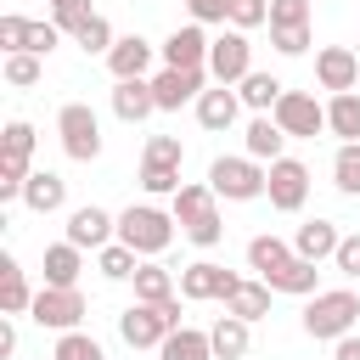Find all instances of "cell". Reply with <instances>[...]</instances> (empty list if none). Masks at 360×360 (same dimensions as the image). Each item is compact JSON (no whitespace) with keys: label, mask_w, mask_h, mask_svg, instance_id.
<instances>
[{"label":"cell","mask_w":360,"mask_h":360,"mask_svg":"<svg viewBox=\"0 0 360 360\" xmlns=\"http://www.w3.org/2000/svg\"><path fill=\"white\" fill-rule=\"evenodd\" d=\"M22 202H28V214H56V208H68V180L51 169H34L22 186Z\"/></svg>","instance_id":"cell-22"},{"label":"cell","mask_w":360,"mask_h":360,"mask_svg":"<svg viewBox=\"0 0 360 360\" xmlns=\"http://www.w3.org/2000/svg\"><path fill=\"white\" fill-rule=\"evenodd\" d=\"M186 180H180V169H169V163H141V191L146 197H174Z\"/></svg>","instance_id":"cell-38"},{"label":"cell","mask_w":360,"mask_h":360,"mask_svg":"<svg viewBox=\"0 0 360 360\" xmlns=\"http://www.w3.org/2000/svg\"><path fill=\"white\" fill-rule=\"evenodd\" d=\"M118 242L135 248L141 259H158V253L174 242V214H163V208H152V202H129V208L118 214Z\"/></svg>","instance_id":"cell-3"},{"label":"cell","mask_w":360,"mask_h":360,"mask_svg":"<svg viewBox=\"0 0 360 360\" xmlns=\"http://www.w3.org/2000/svg\"><path fill=\"white\" fill-rule=\"evenodd\" d=\"M79 276H84V248L51 242L45 248V287H79Z\"/></svg>","instance_id":"cell-26"},{"label":"cell","mask_w":360,"mask_h":360,"mask_svg":"<svg viewBox=\"0 0 360 360\" xmlns=\"http://www.w3.org/2000/svg\"><path fill=\"white\" fill-rule=\"evenodd\" d=\"M51 360H107V349L90 338V332H56V349Z\"/></svg>","instance_id":"cell-37"},{"label":"cell","mask_w":360,"mask_h":360,"mask_svg":"<svg viewBox=\"0 0 360 360\" xmlns=\"http://www.w3.org/2000/svg\"><path fill=\"white\" fill-rule=\"evenodd\" d=\"M158 360H214V343H208V332L180 326V332H169V338H163Z\"/></svg>","instance_id":"cell-32"},{"label":"cell","mask_w":360,"mask_h":360,"mask_svg":"<svg viewBox=\"0 0 360 360\" xmlns=\"http://www.w3.org/2000/svg\"><path fill=\"white\" fill-rule=\"evenodd\" d=\"M287 259H292V242H281V236H270V231L248 242V270H259V281H264V276H276Z\"/></svg>","instance_id":"cell-31"},{"label":"cell","mask_w":360,"mask_h":360,"mask_svg":"<svg viewBox=\"0 0 360 360\" xmlns=\"http://www.w3.org/2000/svg\"><path fill=\"white\" fill-rule=\"evenodd\" d=\"M0 73H6V84H11V90H34V84L45 79V56L17 51V56H6V62H0Z\"/></svg>","instance_id":"cell-35"},{"label":"cell","mask_w":360,"mask_h":360,"mask_svg":"<svg viewBox=\"0 0 360 360\" xmlns=\"http://www.w3.org/2000/svg\"><path fill=\"white\" fill-rule=\"evenodd\" d=\"M315 84L343 96V90H360V56L349 45H321L315 51Z\"/></svg>","instance_id":"cell-14"},{"label":"cell","mask_w":360,"mask_h":360,"mask_svg":"<svg viewBox=\"0 0 360 360\" xmlns=\"http://www.w3.org/2000/svg\"><path fill=\"white\" fill-rule=\"evenodd\" d=\"M264 197H270V208L298 214V208L309 202V163H304V158H276V163H270V186H264Z\"/></svg>","instance_id":"cell-12"},{"label":"cell","mask_w":360,"mask_h":360,"mask_svg":"<svg viewBox=\"0 0 360 360\" xmlns=\"http://www.w3.org/2000/svg\"><path fill=\"white\" fill-rule=\"evenodd\" d=\"M56 135H62V152L73 163H96L101 158V118L90 112V101H68L56 112Z\"/></svg>","instance_id":"cell-7"},{"label":"cell","mask_w":360,"mask_h":360,"mask_svg":"<svg viewBox=\"0 0 360 360\" xmlns=\"http://www.w3.org/2000/svg\"><path fill=\"white\" fill-rule=\"evenodd\" d=\"M186 11H191V22H231V0H186Z\"/></svg>","instance_id":"cell-45"},{"label":"cell","mask_w":360,"mask_h":360,"mask_svg":"<svg viewBox=\"0 0 360 360\" xmlns=\"http://www.w3.org/2000/svg\"><path fill=\"white\" fill-rule=\"evenodd\" d=\"M180 326H186L180 321V298H169V304H129L118 315V338L129 349H163V338L180 332Z\"/></svg>","instance_id":"cell-4"},{"label":"cell","mask_w":360,"mask_h":360,"mask_svg":"<svg viewBox=\"0 0 360 360\" xmlns=\"http://www.w3.org/2000/svg\"><path fill=\"white\" fill-rule=\"evenodd\" d=\"M17 354V326H11V315H0V360H11Z\"/></svg>","instance_id":"cell-48"},{"label":"cell","mask_w":360,"mask_h":360,"mask_svg":"<svg viewBox=\"0 0 360 360\" xmlns=\"http://www.w3.org/2000/svg\"><path fill=\"white\" fill-rule=\"evenodd\" d=\"M281 146H287V135H281V124H276L270 112H253V118H248V129H242V152H248L253 163H264V169H270L276 158H287Z\"/></svg>","instance_id":"cell-19"},{"label":"cell","mask_w":360,"mask_h":360,"mask_svg":"<svg viewBox=\"0 0 360 360\" xmlns=\"http://www.w3.org/2000/svg\"><path fill=\"white\" fill-rule=\"evenodd\" d=\"M152 39H141V34H118V45L107 51V73L112 79H146V68H152Z\"/></svg>","instance_id":"cell-20"},{"label":"cell","mask_w":360,"mask_h":360,"mask_svg":"<svg viewBox=\"0 0 360 360\" xmlns=\"http://www.w3.org/2000/svg\"><path fill=\"white\" fill-rule=\"evenodd\" d=\"M62 45V28L56 22H34V34H28V56H51Z\"/></svg>","instance_id":"cell-46"},{"label":"cell","mask_w":360,"mask_h":360,"mask_svg":"<svg viewBox=\"0 0 360 360\" xmlns=\"http://www.w3.org/2000/svg\"><path fill=\"white\" fill-rule=\"evenodd\" d=\"M332 186L343 197H360V141H343L338 158H332Z\"/></svg>","instance_id":"cell-34"},{"label":"cell","mask_w":360,"mask_h":360,"mask_svg":"<svg viewBox=\"0 0 360 360\" xmlns=\"http://www.w3.org/2000/svg\"><path fill=\"white\" fill-rule=\"evenodd\" d=\"M253 73V45L242 28H219L214 45H208V79L214 84H242Z\"/></svg>","instance_id":"cell-9"},{"label":"cell","mask_w":360,"mask_h":360,"mask_svg":"<svg viewBox=\"0 0 360 360\" xmlns=\"http://www.w3.org/2000/svg\"><path fill=\"white\" fill-rule=\"evenodd\" d=\"M236 96H242V107H248V112H276V101L287 96V84H281L276 73H259V68H253V73L236 84Z\"/></svg>","instance_id":"cell-29"},{"label":"cell","mask_w":360,"mask_h":360,"mask_svg":"<svg viewBox=\"0 0 360 360\" xmlns=\"http://www.w3.org/2000/svg\"><path fill=\"white\" fill-rule=\"evenodd\" d=\"M28 34H34V22H28V17H17V11H6V17H0V51H6V56L28 51Z\"/></svg>","instance_id":"cell-41"},{"label":"cell","mask_w":360,"mask_h":360,"mask_svg":"<svg viewBox=\"0 0 360 360\" xmlns=\"http://www.w3.org/2000/svg\"><path fill=\"white\" fill-rule=\"evenodd\" d=\"M96 270H101L107 281H135V270H141V253H135V248H124V242H107V248L96 253Z\"/></svg>","instance_id":"cell-33"},{"label":"cell","mask_w":360,"mask_h":360,"mask_svg":"<svg viewBox=\"0 0 360 360\" xmlns=\"http://www.w3.org/2000/svg\"><path fill=\"white\" fill-rule=\"evenodd\" d=\"M180 158H186L180 135H152V141H146V152H141V163H169V169H180Z\"/></svg>","instance_id":"cell-43"},{"label":"cell","mask_w":360,"mask_h":360,"mask_svg":"<svg viewBox=\"0 0 360 360\" xmlns=\"http://www.w3.org/2000/svg\"><path fill=\"white\" fill-rule=\"evenodd\" d=\"M264 281H270V292H287V298H315V292H321V270H315L309 259H298V253H292L276 276H264Z\"/></svg>","instance_id":"cell-24"},{"label":"cell","mask_w":360,"mask_h":360,"mask_svg":"<svg viewBox=\"0 0 360 360\" xmlns=\"http://www.w3.org/2000/svg\"><path fill=\"white\" fill-rule=\"evenodd\" d=\"M236 118H242V96H236V84H208V90L197 96V124H202L208 135H225Z\"/></svg>","instance_id":"cell-17"},{"label":"cell","mask_w":360,"mask_h":360,"mask_svg":"<svg viewBox=\"0 0 360 360\" xmlns=\"http://www.w3.org/2000/svg\"><path fill=\"white\" fill-rule=\"evenodd\" d=\"M208 28L202 22H180L158 51H163V68H208Z\"/></svg>","instance_id":"cell-16"},{"label":"cell","mask_w":360,"mask_h":360,"mask_svg":"<svg viewBox=\"0 0 360 360\" xmlns=\"http://www.w3.org/2000/svg\"><path fill=\"white\" fill-rule=\"evenodd\" d=\"M332 360H360V338H354V332L338 338V343H332Z\"/></svg>","instance_id":"cell-49"},{"label":"cell","mask_w":360,"mask_h":360,"mask_svg":"<svg viewBox=\"0 0 360 360\" xmlns=\"http://www.w3.org/2000/svg\"><path fill=\"white\" fill-rule=\"evenodd\" d=\"M276 124H281V135L287 141H315L321 129H326V107L315 101V96H304V90H287L281 101H276V112H270Z\"/></svg>","instance_id":"cell-11"},{"label":"cell","mask_w":360,"mask_h":360,"mask_svg":"<svg viewBox=\"0 0 360 360\" xmlns=\"http://www.w3.org/2000/svg\"><path fill=\"white\" fill-rule=\"evenodd\" d=\"M315 0H270V34L276 28H309Z\"/></svg>","instance_id":"cell-39"},{"label":"cell","mask_w":360,"mask_h":360,"mask_svg":"<svg viewBox=\"0 0 360 360\" xmlns=\"http://www.w3.org/2000/svg\"><path fill=\"white\" fill-rule=\"evenodd\" d=\"M338 242H343V231H338L332 219H309V225H298L292 253H298V259H309V264H321V259H332V253H338Z\"/></svg>","instance_id":"cell-23"},{"label":"cell","mask_w":360,"mask_h":360,"mask_svg":"<svg viewBox=\"0 0 360 360\" xmlns=\"http://www.w3.org/2000/svg\"><path fill=\"white\" fill-rule=\"evenodd\" d=\"M208 343H214V360H242V354L253 349V326L236 321V315H219V321L208 326Z\"/></svg>","instance_id":"cell-28"},{"label":"cell","mask_w":360,"mask_h":360,"mask_svg":"<svg viewBox=\"0 0 360 360\" xmlns=\"http://www.w3.org/2000/svg\"><path fill=\"white\" fill-rule=\"evenodd\" d=\"M158 112L152 79H112V118L118 124H146Z\"/></svg>","instance_id":"cell-18"},{"label":"cell","mask_w":360,"mask_h":360,"mask_svg":"<svg viewBox=\"0 0 360 360\" xmlns=\"http://www.w3.org/2000/svg\"><path fill=\"white\" fill-rule=\"evenodd\" d=\"M28 309H34V287H28L22 264L6 253L0 259V315H28Z\"/></svg>","instance_id":"cell-27"},{"label":"cell","mask_w":360,"mask_h":360,"mask_svg":"<svg viewBox=\"0 0 360 360\" xmlns=\"http://www.w3.org/2000/svg\"><path fill=\"white\" fill-rule=\"evenodd\" d=\"M236 281H242L236 270H225V264H214V259H197V264L180 270V298H186V304H225Z\"/></svg>","instance_id":"cell-10"},{"label":"cell","mask_w":360,"mask_h":360,"mask_svg":"<svg viewBox=\"0 0 360 360\" xmlns=\"http://www.w3.org/2000/svg\"><path fill=\"white\" fill-rule=\"evenodd\" d=\"M28 163H34V124L11 118L6 135H0V202H22V186L34 174Z\"/></svg>","instance_id":"cell-5"},{"label":"cell","mask_w":360,"mask_h":360,"mask_svg":"<svg viewBox=\"0 0 360 360\" xmlns=\"http://www.w3.org/2000/svg\"><path fill=\"white\" fill-rule=\"evenodd\" d=\"M264 22H270V0H231V28L253 34V28H264Z\"/></svg>","instance_id":"cell-42"},{"label":"cell","mask_w":360,"mask_h":360,"mask_svg":"<svg viewBox=\"0 0 360 360\" xmlns=\"http://www.w3.org/2000/svg\"><path fill=\"white\" fill-rule=\"evenodd\" d=\"M62 242H73V248H96V253H101L107 242H118V214L84 202V208L68 214V236H62Z\"/></svg>","instance_id":"cell-15"},{"label":"cell","mask_w":360,"mask_h":360,"mask_svg":"<svg viewBox=\"0 0 360 360\" xmlns=\"http://www.w3.org/2000/svg\"><path fill=\"white\" fill-rule=\"evenodd\" d=\"M84 315L90 309H84V292L79 287H39L34 292V309H28V321L45 326V332H79Z\"/></svg>","instance_id":"cell-8"},{"label":"cell","mask_w":360,"mask_h":360,"mask_svg":"<svg viewBox=\"0 0 360 360\" xmlns=\"http://www.w3.org/2000/svg\"><path fill=\"white\" fill-rule=\"evenodd\" d=\"M90 17H96V11H90V0H51V22H56L62 34H79Z\"/></svg>","instance_id":"cell-40"},{"label":"cell","mask_w":360,"mask_h":360,"mask_svg":"<svg viewBox=\"0 0 360 360\" xmlns=\"http://www.w3.org/2000/svg\"><path fill=\"white\" fill-rule=\"evenodd\" d=\"M270 45H276L281 56H304V51H309V28H276Z\"/></svg>","instance_id":"cell-47"},{"label":"cell","mask_w":360,"mask_h":360,"mask_svg":"<svg viewBox=\"0 0 360 360\" xmlns=\"http://www.w3.org/2000/svg\"><path fill=\"white\" fill-rule=\"evenodd\" d=\"M169 202H174L169 214H174V225H180V236H186L191 248H219V242H225L219 197H214V186H208V180H186Z\"/></svg>","instance_id":"cell-1"},{"label":"cell","mask_w":360,"mask_h":360,"mask_svg":"<svg viewBox=\"0 0 360 360\" xmlns=\"http://www.w3.org/2000/svg\"><path fill=\"white\" fill-rule=\"evenodd\" d=\"M332 264H338V276H349V281H360V231H349V236L338 242V253H332Z\"/></svg>","instance_id":"cell-44"},{"label":"cell","mask_w":360,"mask_h":360,"mask_svg":"<svg viewBox=\"0 0 360 360\" xmlns=\"http://www.w3.org/2000/svg\"><path fill=\"white\" fill-rule=\"evenodd\" d=\"M225 315H236V321H248V326L264 321V315H270V281H259V276L248 281V276H242V281L231 287V298H225Z\"/></svg>","instance_id":"cell-25"},{"label":"cell","mask_w":360,"mask_h":360,"mask_svg":"<svg viewBox=\"0 0 360 360\" xmlns=\"http://www.w3.org/2000/svg\"><path fill=\"white\" fill-rule=\"evenodd\" d=\"M73 45H79L84 56H107V51L118 45V34H112V22H107V17L96 11V17H90V22L79 28V34H73Z\"/></svg>","instance_id":"cell-36"},{"label":"cell","mask_w":360,"mask_h":360,"mask_svg":"<svg viewBox=\"0 0 360 360\" xmlns=\"http://www.w3.org/2000/svg\"><path fill=\"white\" fill-rule=\"evenodd\" d=\"M354 321H360V292H354V287H321V292L304 304V332H309L315 343L349 338Z\"/></svg>","instance_id":"cell-2"},{"label":"cell","mask_w":360,"mask_h":360,"mask_svg":"<svg viewBox=\"0 0 360 360\" xmlns=\"http://www.w3.org/2000/svg\"><path fill=\"white\" fill-rule=\"evenodd\" d=\"M315 6H321V0H315Z\"/></svg>","instance_id":"cell-50"},{"label":"cell","mask_w":360,"mask_h":360,"mask_svg":"<svg viewBox=\"0 0 360 360\" xmlns=\"http://www.w3.org/2000/svg\"><path fill=\"white\" fill-rule=\"evenodd\" d=\"M208 186H214V197H225V202H259L264 186H270V169L253 163L248 152H242V158H214V163H208Z\"/></svg>","instance_id":"cell-6"},{"label":"cell","mask_w":360,"mask_h":360,"mask_svg":"<svg viewBox=\"0 0 360 360\" xmlns=\"http://www.w3.org/2000/svg\"><path fill=\"white\" fill-rule=\"evenodd\" d=\"M326 135H338V146L360 141V90H343L326 101Z\"/></svg>","instance_id":"cell-30"},{"label":"cell","mask_w":360,"mask_h":360,"mask_svg":"<svg viewBox=\"0 0 360 360\" xmlns=\"http://www.w3.org/2000/svg\"><path fill=\"white\" fill-rule=\"evenodd\" d=\"M208 90V68H163L152 73V96H158V112H180L186 101L197 107V96Z\"/></svg>","instance_id":"cell-13"},{"label":"cell","mask_w":360,"mask_h":360,"mask_svg":"<svg viewBox=\"0 0 360 360\" xmlns=\"http://www.w3.org/2000/svg\"><path fill=\"white\" fill-rule=\"evenodd\" d=\"M169 298H180V276L169 264H158V259H141V270H135V304H169Z\"/></svg>","instance_id":"cell-21"}]
</instances>
